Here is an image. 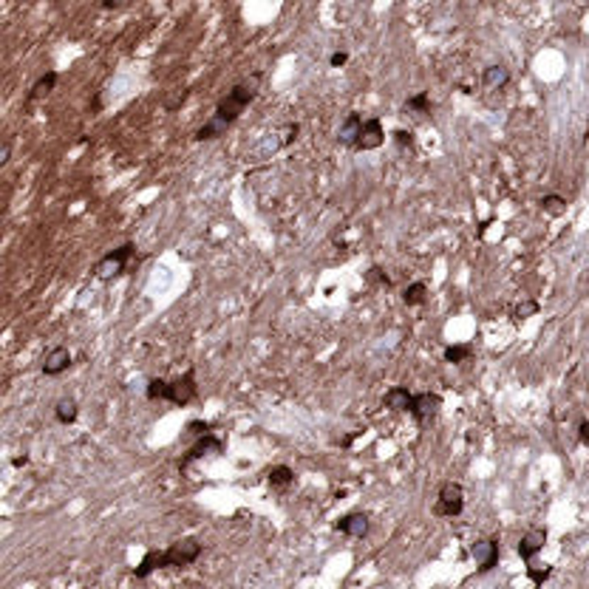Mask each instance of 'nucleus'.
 Instances as JSON below:
<instances>
[{
  "mask_svg": "<svg viewBox=\"0 0 589 589\" xmlns=\"http://www.w3.org/2000/svg\"><path fill=\"white\" fill-rule=\"evenodd\" d=\"M258 83H261V74H252V77H247V80H241L238 86H233V91L215 105V114L196 130L193 139H196V142H212V139H218V136H224V133L236 125V119L244 114V108L255 100Z\"/></svg>",
  "mask_w": 589,
  "mask_h": 589,
  "instance_id": "f257e3e1",
  "label": "nucleus"
},
{
  "mask_svg": "<svg viewBox=\"0 0 589 589\" xmlns=\"http://www.w3.org/2000/svg\"><path fill=\"white\" fill-rule=\"evenodd\" d=\"M201 555V544L196 539H179L168 550H147L139 567H133V578H147L156 569H170V567H190Z\"/></svg>",
  "mask_w": 589,
  "mask_h": 589,
  "instance_id": "f03ea898",
  "label": "nucleus"
},
{
  "mask_svg": "<svg viewBox=\"0 0 589 589\" xmlns=\"http://www.w3.org/2000/svg\"><path fill=\"white\" fill-rule=\"evenodd\" d=\"M465 510V490L459 482H445L439 487L436 504H433V515H442V519H454Z\"/></svg>",
  "mask_w": 589,
  "mask_h": 589,
  "instance_id": "7ed1b4c3",
  "label": "nucleus"
},
{
  "mask_svg": "<svg viewBox=\"0 0 589 589\" xmlns=\"http://www.w3.org/2000/svg\"><path fill=\"white\" fill-rule=\"evenodd\" d=\"M133 252H136V247H133L130 241H125L122 247L111 250L108 255H102V258L97 261V266H94V275H97V278H102V280L122 275V272L128 269V261H130V255H133Z\"/></svg>",
  "mask_w": 589,
  "mask_h": 589,
  "instance_id": "20e7f679",
  "label": "nucleus"
},
{
  "mask_svg": "<svg viewBox=\"0 0 589 589\" xmlns=\"http://www.w3.org/2000/svg\"><path fill=\"white\" fill-rule=\"evenodd\" d=\"M198 388H196V372L187 368V372L179 377V380H168V391H165V400L173 402V405H190L196 400Z\"/></svg>",
  "mask_w": 589,
  "mask_h": 589,
  "instance_id": "39448f33",
  "label": "nucleus"
},
{
  "mask_svg": "<svg viewBox=\"0 0 589 589\" xmlns=\"http://www.w3.org/2000/svg\"><path fill=\"white\" fill-rule=\"evenodd\" d=\"M221 454H224V442H221L218 436H212V433H207V436H201L196 445L184 454V459L179 462V470H187L193 462H198L204 456H221Z\"/></svg>",
  "mask_w": 589,
  "mask_h": 589,
  "instance_id": "423d86ee",
  "label": "nucleus"
},
{
  "mask_svg": "<svg viewBox=\"0 0 589 589\" xmlns=\"http://www.w3.org/2000/svg\"><path fill=\"white\" fill-rule=\"evenodd\" d=\"M439 408H442V397L439 394H431V391H422V394H414V402H411V411L408 414L419 425H425L428 419H433L439 414Z\"/></svg>",
  "mask_w": 589,
  "mask_h": 589,
  "instance_id": "0eeeda50",
  "label": "nucleus"
},
{
  "mask_svg": "<svg viewBox=\"0 0 589 589\" xmlns=\"http://www.w3.org/2000/svg\"><path fill=\"white\" fill-rule=\"evenodd\" d=\"M470 555L479 567V572H490L496 564H499V539H479L473 547H470Z\"/></svg>",
  "mask_w": 589,
  "mask_h": 589,
  "instance_id": "6e6552de",
  "label": "nucleus"
},
{
  "mask_svg": "<svg viewBox=\"0 0 589 589\" xmlns=\"http://www.w3.org/2000/svg\"><path fill=\"white\" fill-rule=\"evenodd\" d=\"M383 142H386L383 122H380L377 116H372V119L363 122V130H360V139H357V147H354V151H377Z\"/></svg>",
  "mask_w": 589,
  "mask_h": 589,
  "instance_id": "1a4fd4ad",
  "label": "nucleus"
},
{
  "mask_svg": "<svg viewBox=\"0 0 589 589\" xmlns=\"http://www.w3.org/2000/svg\"><path fill=\"white\" fill-rule=\"evenodd\" d=\"M544 544H547V530H544V527L527 530V533L522 536V541H519V555H522V561L530 564V561L544 550Z\"/></svg>",
  "mask_w": 589,
  "mask_h": 589,
  "instance_id": "9d476101",
  "label": "nucleus"
},
{
  "mask_svg": "<svg viewBox=\"0 0 589 589\" xmlns=\"http://www.w3.org/2000/svg\"><path fill=\"white\" fill-rule=\"evenodd\" d=\"M68 365H71V351H68L65 346H54V348L43 357V374H46V377H57V374L65 372Z\"/></svg>",
  "mask_w": 589,
  "mask_h": 589,
  "instance_id": "9b49d317",
  "label": "nucleus"
},
{
  "mask_svg": "<svg viewBox=\"0 0 589 589\" xmlns=\"http://www.w3.org/2000/svg\"><path fill=\"white\" fill-rule=\"evenodd\" d=\"M334 530L346 533L351 539H363L368 533V515L365 513H348V515H343V519L334 522Z\"/></svg>",
  "mask_w": 589,
  "mask_h": 589,
  "instance_id": "f8f14e48",
  "label": "nucleus"
},
{
  "mask_svg": "<svg viewBox=\"0 0 589 589\" xmlns=\"http://www.w3.org/2000/svg\"><path fill=\"white\" fill-rule=\"evenodd\" d=\"M363 122H365V119H363L357 111H351V114L343 119L340 130H337V142H340V144H346V147H357V139H360Z\"/></svg>",
  "mask_w": 589,
  "mask_h": 589,
  "instance_id": "ddd939ff",
  "label": "nucleus"
},
{
  "mask_svg": "<svg viewBox=\"0 0 589 589\" xmlns=\"http://www.w3.org/2000/svg\"><path fill=\"white\" fill-rule=\"evenodd\" d=\"M411 402H414V394L405 386H394L383 397V405L391 408V411H411Z\"/></svg>",
  "mask_w": 589,
  "mask_h": 589,
  "instance_id": "4468645a",
  "label": "nucleus"
},
{
  "mask_svg": "<svg viewBox=\"0 0 589 589\" xmlns=\"http://www.w3.org/2000/svg\"><path fill=\"white\" fill-rule=\"evenodd\" d=\"M482 83H485V88H490V91H501L507 83H510V71L504 68V65H487L485 68V74H482Z\"/></svg>",
  "mask_w": 589,
  "mask_h": 589,
  "instance_id": "2eb2a0df",
  "label": "nucleus"
},
{
  "mask_svg": "<svg viewBox=\"0 0 589 589\" xmlns=\"http://www.w3.org/2000/svg\"><path fill=\"white\" fill-rule=\"evenodd\" d=\"M266 479H269V485L275 490H289L294 485V470L289 465H275V468H269Z\"/></svg>",
  "mask_w": 589,
  "mask_h": 589,
  "instance_id": "dca6fc26",
  "label": "nucleus"
},
{
  "mask_svg": "<svg viewBox=\"0 0 589 589\" xmlns=\"http://www.w3.org/2000/svg\"><path fill=\"white\" fill-rule=\"evenodd\" d=\"M54 86H57V71H46L43 77L32 86V91H29V102H34V100H40V97H48V94L54 91Z\"/></svg>",
  "mask_w": 589,
  "mask_h": 589,
  "instance_id": "f3484780",
  "label": "nucleus"
},
{
  "mask_svg": "<svg viewBox=\"0 0 589 589\" xmlns=\"http://www.w3.org/2000/svg\"><path fill=\"white\" fill-rule=\"evenodd\" d=\"M425 298H428V286H425L422 280H417V283L405 286V292H402L405 306H422V304H425Z\"/></svg>",
  "mask_w": 589,
  "mask_h": 589,
  "instance_id": "a211bd4d",
  "label": "nucleus"
},
{
  "mask_svg": "<svg viewBox=\"0 0 589 589\" xmlns=\"http://www.w3.org/2000/svg\"><path fill=\"white\" fill-rule=\"evenodd\" d=\"M77 414H80V408L74 400H60L57 408H54V417H57L60 425H71L74 419H77Z\"/></svg>",
  "mask_w": 589,
  "mask_h": 589,
  "instance_id": "6ab92c4d",
  "label": "nucleus"
},
{
  "mask_svg": "<svg viewBox=\"0 0 589 589\" xmlns=\"http://www.w3.org/2000/svg\"><path fill=\"white\" fill-rule=\"evenodd\" d=\"M470 354H473V346H470V343L448 346V348H445V363H454V365H459V363L470 360Z\"/></svg>",
  "mask_w": 589,
  "mask_h": 589,
  "instance_id": "aec40b11",
  "label": "nucleus"
},
{
  "mask_svg": "<svg viewBox=\"0 0 589 589\" xmlns=\"http://www.w3.org/2000/svg\"><path fill=\"white\" fill-rule=\"evenodd\" d=\"M541 210H544L547 215H564V212H567V198H564V196L550 193V196H544V198H541Z\"/></svg>",
  "mask_w": 589,
  "mask_h": 589,
  "instance_id": "412c9836",
  "label": "nucleus"
},
{
  "mask_svg": "<svg viewBox=\"0 0 589 589\" xmlns=\"http://www.w3.org/2000/svg\"><path fill=\"white\" fill-rule=\"evenodd\" d=\"M408 111H417V114H428V111H431V97H428L425 91L414 94V97L405 102V114H408Z\"/></svg>",
  "mask_w": 589,
  "mask_h": 589,
  "instance_id": "4be33fe9",
  "label": "nucleus"
},
{
  "mask_svg": "<svg viewBox=\"0 0 589 589\" xmlns=\"http://www.w3.org/2000/svg\"><path fill=\"white\" fill-rule=\"evenodd\" d=\"M165 391H168V380H162V377H154L151 383H147V388H144V397L147 400H165Z\"/></svg>",
  "mask_w": 589,
  "mask_h": 589,
  "instance_id": "5701e85b",
  "label": "nucleus"
},
{
  "mask_svg": "<svg viewBox=\"0 0 589 589\" xmlns=\"http://www.w3.org/2000/svg\"><path fill=\"white\" fill-rule=\"evenodd\" d=\"M533 315H539V304L536 301H524V304H519L513 309V320H527Z\"/></svg>",
  "mask_w": 589,
  "mask_h": 589,
  "instance_id": "b1692460",
  "label": "nucleus"
},
{
  "mask_svg": "<svg viewBox=\"0 0 589 589\" xmlns=\"http://www.w3.org/2000/svg\"><path fill=\"white\" fill-rule=\"evenodd\" d=\"M365 283H372V286H374V283H380V286H386V289H388V286H391V278H388L380 266H372V269L365 272Z\"/></svg>",
  "mask_w": 589,
  "mask_h": 589,
  "instance_id": "393cba45",
  "label": "nucleus"
},
{
  "mask_svg": "<svg viewBox=\"0 0 589 589\" xmlns=\"http://www.w3.org/2000/svg\"><path fill=\"white\" fill-rule=\"evenodd\" d=\"M527 575H530V581H533L536 586H541V583L553 575V567H527Z\"/></svg>",
  "mask_w": 589,
  "mask_h": 589,
  "instance_id": "a878e982",
  "label": "nucleus"
},
{
  "mask_svg": "<svg viewBox=\"0 0 589 589\" xmlns=\"http://www.w3.org/2000/svg\"><path fill=\"white\" fill-rule=\"evenodd\" d=\"M210 431H212V425H210V422H204V419H193V422H187V433H190V436H198V439H201V436H207Z\"/></svg>",
  "mask_w": 589,
  "mask_h": 589,
  "instance_id": "bb28decb",
  "label": "nucleus"
},
{
  "mask_svg": "<svg viewBox=\"0 0 589 589\" xmlns=\"http://www.w3.org/2000/svg\"><path fill=\"white\" fill-rule=\"evenodd\" d=\"M391 136H394V142L402 147V151H405V147H408V151L414 147V133H411V130H394Z\"/></svg>",
  "mask_w": 589,
  "mask_h": 589,
  "instance_id": "cd10ccee",
  "label": "nucleus"
},
{
  "mask_svg": "<svg viewBox=\"0 0 589 589\" xmlns=\"http://www.w3.org/2000/svg\"><path fill=\"white\" fill-rule=\"evenodd\" d=\"M346 62H348V54H346V51H334V54L329 57V65H332V68H340V65H346Z\"/></svg>",
  "mask_w": 589,
  "mask_h": 589,
  "instance_id": "c85d7f7f",
  "label": "nucleus"
},
{
  "mask_svg": "<svg viewBox=\"0 0 589 589\" xmlns=\"http://www.w3.org/2000/svg\"><path fill=\"white\" fill-rule=\"evenodd\" d=\"M578 436H581V442H583V445L589 448V419H583V422H581V428H578Z\"/></svg>",
  "mask_w": 589,
  "mask_h": 589,
  "instance_id": "c756f323",
  "label": "nucleus"
},
{
  "mask_svg": "<svg viewBox=\"0 0 589 589\" xmlns=\"http://www.w3.org/2000/svg\"><path fill=\"white\" fill-rule=\"evenodd\" d=\"M9 154H12V142L6 139V142H4V151H0V165H6V162H9Z\"/></svg>",
  "mask_w": 589,
  "mask_h": 589,
  "instance_id": "7c9ffc66",
  "label": "nucleus"
},
{
  "mask_svg": "<svg viewBox=\"0 0 589 589\" xmlns=\"http://www.w3.org/2000/svg\"><path fill=\"white\" fill-rule=\"evenodd\" d=\"M119 6H122V0H102V4H100V9H108V12L119 9Z\"/></svg>",
  "mask_w": 589,
  "mask_h": 589,
  "instance_id": "2f4dec72",
  "label": "nucleus"
},
{
  "mask_svg": "<svg viewBox=\"0 0 589 589\" xmlns=\"http://www.w3.org/2000/svg\"><path fill=\"white\" fill-rule=\"evenodd\" d=\"M12 465H15V468H23V465H29V454H23V456H15V459H12Z\"/></svg>",
  "mask_w": 589,
  "mask_h": 589,
  "instance_id": "473e14b6",
  "label": "nucleus"
}]
</instances>
